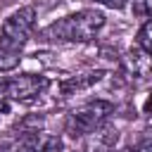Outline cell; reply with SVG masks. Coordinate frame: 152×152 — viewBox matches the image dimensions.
Instances as JSON below:
<instances>
[{
    "mask_svg": "<svg viewBox=\"0 0 152 152\" xmlns=\"http://www.w3.org/2000/svg\"><path fill=\"white\" fill-rule=\"evenodd\" d=\"M102 26L104 14L100 10H78L45 26L38 33V38L48 43H90L97 38Z\"/></svg>",
    "mask_w": 152,
    "mask_h": 152,
    "instance_id": "6da1fadb",
    "label": "cell"
},
{
    "mask_svg": "<svg viewBox=\"0 0 152 152\" xmlns=\"http://www.w3.org/2000/svg\"><path fill=\"white\" fill-rule=\"evenodd\" d=\"M33 26H36V10L31 5L19 7L17 12H12L5 19V24L0 28V48L21 52V48L28 43L31 33H33Z\"/></svg>",
    "mask_w": 152,
    "mask_h": 152,
    "instance_id": "7a4b0ae2",
    "label": "cell"
},
{
    "mask_svg": "<svg viewBox=\"0 0 152 152\" xmlns=\"http://www.w3.org/2000/svg\"><path fill=\"white\" fill-rule=\"evenodd\" d=\"M109 114H112V102H107V100H90V102H86V104H81L78 109L71 112L69 131L74 135L93 133V131H97L107 121Z\"/></svg>",
    "mask_w": 152,
    "mask_h": 152,
    "instance_id": "3957f363",
    "label": "cell"
},
{
    "mask_svg": "<svg viewBox=\"0 0 152 152\" xmlns=\"http://www.w3.org/2000/svg\"><path fill=\"white\" fill-rule=\"evenodd\" d=\"M48 88V78L38 74H19L5 81V97L17 102H31Z\"/></svg>",
    "mask_w": 152,
    "mask_h": 152,
    "instance_id": "277c9868",
    "label": "cell"
},
{
    "mask_svg": "<svg viewBox=\"0 0 152 152\" xmlns=\"http://www.w3.org/2000/svg\"><path fill=\"white\" fill-rule=\"evenodd\" d=\"M21 150L24 152H59L62 150V140L57 135H52V133L36 131V133L21 135Z\"/></svg>",
    "mask_w": 152,
    "mask_h": 152,
    "instance_id": "5b68a950",
    "label": "cell"
},
{
    "mask_svg": "<svg viewBox=\"0 0 152 152\" xmlns=\"http://www.w3.org/2000/svg\"><path fill=\"white\" fill-rule=\"evenodd\" d=\"M126 62H128V69H131V74H133L135 78H145V76L152 71V55H147V52L140 50V48H133V50L128 52Z\"/></svg>",
    "mask_w": 152,
    "mask_h": 152,
    "instance_id": "8992f818",
    "label": "cell"
},
{
    "mask_svg": "<svg viewBox=\"0 0 152 152\" xmlns=\"http://www.w3.org/2000/svg\"><path fill=\"white\" fill-rule=\"evenodd\" d=\"M102 76H104L102 71H90V74H83V76H74V78L64 81V83L59 86V90H62V95H74V93H78V90L90 88V86L97 83Z\"/></svg>",
    "mask_w": 152,
    "mask_h": 152,
    "instance_id": "52a82bcc",
    "label": "cell"
},
{
    "mask_svg": "<svg viewBox=\"0 0 152 152\" xmlns=\"http://www.w3.org/2000/svg\"><path fill=\"white\" fill-rule=\"evenodd\" d=\"M135 43H138L140 50H145L147 55H152V19H147V21L140 26V31H138V36H135Z\"/></svg>",
    "mask_w": 152,
    "mask_h": 152,
    "instance_id": "ba28073f",
    "label": "cell"
},
{
    "mask_svg": "<svg viewBox=\"0 0 152 152\" xmlns=\"http://www.w3.org/2000/svg\"><path fill=\"white\" fill-rule=\"evenodd\" d=\"M19 62H21V52L0 48V71H12L19 66Z\"/></svg>",
    "mask_w": 152,
    "mask_h": 152,
    "instance_id": "9c48e42d",
    "label": "cell"
},
{
    "mask_svg": "<svg viewBox=\"0 0 152 152\" xmlns=\"http://www.w3.org/2000/svg\"><path fill=\"white\" fill-rule=\"evenodd\" d=\"M133 14L138 19H152V0H133Z\"/></svg>",
    "mask_w": 152,
    "mask_h": 152,
    "instance_id": "30bf717a",
    "label": "cell"
},
{
    "mask_svg": "<svg viewBox=\"0 0 152 152\" xmlns=\"http://www.w3.org/2000/svg\"><path fill=\"white\" fill-rule=\"evenodd\" d=\"M95 2H100L104 7H112V10H124L128 0H95Z\"/></svg>",
    "mask_w": 152,
    "mask_h": 152,
    "instance_id": "8fae6325",
    "label": "cell"
},
{
    "mask_svg": "<svg viewBox=\"0 0 152 152\" xmlns=\"http://www.w3.org/2000/svg\"><path fill=\"white\" fill-rule=\"evenodd\" d=\"M133 152H152V135H150V138H142V140L133 147Z\"/></svg>",
    "mask_w": 152,
    "mask_h": 152,
    "instance_id": "7c38bea8",
    "label": "cell"
},
{
    "mask_svg": "<svg viewBox=\"0 0 152 152\" xmlns=\"http://www.w3.org/2000/svg\"><path fill=\"white\" fill-rule=\"evenodd\" d=\"M142 109H145V114H150V112H152V90H150V95H147V102H145V107H142Z\"/></svg>",
    "mask_w": 152,
    "mask_h": 152,
    "instance_id": "4fadbf2b",
    "label": "cell"
},
{
    "mask_svg": "<svg viewBox=\"0 0 152 152\" xmlns=\"http://www.w3.org/2000/svg\"><path fill=\"white\" fill-rule=\"evenodd\" d=\"M0 97H5V81H0Z\"/></svg>",
    "mask_w": 152,
    "mask_h": 152,
    "instance_id": "5bb4252c",
    "label": "cell"
},
{
    "mask_svg": "<svg viewBox=\"0 0 152 152\" xmlns=\"http://www.w3.org/2000/svg\"><path fill=\"white\" fill-rule=\"evenodd\" d=\"M0 112H7V102H0Z\"/></svg>",
    "mask_w": 152,
    "mask_h": 152,
    "instance_id": "9a60e30c",
    "label": "cell"
}]
</instances>
